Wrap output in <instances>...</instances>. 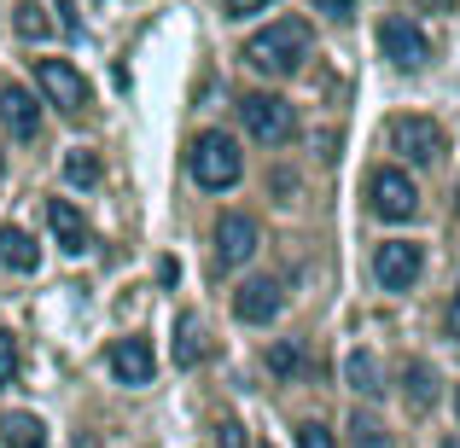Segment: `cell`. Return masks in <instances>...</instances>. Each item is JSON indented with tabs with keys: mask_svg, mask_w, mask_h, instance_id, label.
Wrapping results in <instances>:
<instances>
[{
	"mask_svg": "<svg viewBox=\"0 0 460 448\" xmlns=\"http://www.w3.org/2000/svg\"><path fill=\"white\" fill-rule=\"evenodd\" d=\"M269 373L274 379H297V373H304V344H297V338H280V344L269 349Z\"/></svg>",
	"mask_w": 460,
	"mask_h": 448,
	"instance_id": "d6986e66",
	"label": "cell"
},
{
	"mask_svg": "<svg viewBox=\"0 0 460 448\" xmlns=\"http://www.w3.org/2000/svg\"><path fill=\"white\" fill-rule=\"evenodd\" d=\"M280 285H274V280H245V285H239V292H234V314H239V321H245V326H269L274 321V314H280Z\"/></svg>",
	"mask_w": 460,
	"mask_h": 448,
	"instance_id": "7c38bea8",
	"label": "cell"
},
{
	"mask_svg": "<svg viewBox=\"0 0 460 448\" xmlns=\"http://www.w3.org/2000/svg\"><path fill=\"white\" fill-rule=\"evenodd\" d=\"M35 262H41L35 239L23 233V227H0V268H12V274H35Z\"/></svg>",
	"mask_w": 460,
	"mask_h": 448,
	"instance_id": "5bb4252c",
	"label": "cell"
},
{
	"mask_svg": "<svg viewBox=\"0 0 460 448\" xmlns=\"http://www.w3.org/2000/svg\"><path fill=\"white\" fill-rule=\"evenodd\" d=\"M0 123H6L12 140H35L41 135V105H35V93L18 88V82H6V88H0Z\"/></svg>",
	"mask_w": 460,
	"mask_h": 448,
	"instance_id": "30bf717a",
	"label": "cell"
},
{
	"mask_svg": "<svg viewBox=\"0 0 460 448\" xmlns=\"http://www.w3.org/2000/svg\"><path fill=\"white\" fill-rule=\"evenodd\" d=\"M420 268H426V250L408 245V239H385V245L373 250V274H379L385 292H408V285L420 280Z\"/></svg>",
	"mask_w": 460,
	"mask_h": 448,
	"instance_id": "52a82bcc",
	"label": "cell"
},
{
	"mask_svg": "<svg viewBox=\"0 0 460 448\" xmlns=\"http://www.w3.org/2000/svg\"><path fill=\"white\" fill-rule=\"evenodd\" d=\"M344 379H349V391H356V396H367V402L385 391V384H379V361H373L367 349H349V361H344Z\"/></svg>",
	"mask_w": 460,
	"mask_h": 448,
	"instance_id": "e0dca14e",
	"label": "cell"
},
{
	"mask_svg": "<svg viewBox=\"0 0 460 448\" xmlns=\"http://www.w3.org/2000/svg\"><path fill=\"white\" fill-rule=\"evenodd\" d=\"M349 443H356V448H391V431H385L373 414L356 408V414H349Z\"/></svg>",
	"mask_w": 460,
	"mask_h": 448,
	"instance_id": "ffe728a7",
	"label": "cell"
},
{
	"mask_svg": "<svg viewBox=\"0 0 460 448\" xmlns=\"http://www.w3.org/2000/svg\"><path fill=\"white\" fill-rule=\"evenodd\" d=\"M239 117H245V135L257 146H286L297 135V111L280 100V93H245L239 100Z\"/></svg>",
	"mask_w": 460,
	"mask_h": 448,
	"instance_id": "3957f363",
	"label": "cell"
},
{
	"mask_svg": "<svg viewBox=\"0 0 460 448\" xmlns=\"http://www.w3.org/2000/svg\"><path fill=\"white\" fill-rule=\"evenodd\" d=\"M304 58H309V23L304 18H280L245 41V65L262 70V76H297Z\"/></svg>",
	"mask_w": 460,
	"mask_h": 448,
	"instance_id": "6da1fadb",
	"label": "cell"
},
{
	"mask_svg": "<svg viewBox=\"0 0 460 448\" xmlns=\"http://www.w3.org/2000/svg\"><path fill=\"white\" fill-rule=\"evenodd\" d=\"M12 30H18L23 41H41V35L53 30V18H47V12L35 6V0H18V12H12Z\"/></svg>",
	"mask_w": 460,
	"mask_h": 448,
	"instance_id": "44dd1931",
	"label": "cell"
},
{
	"mask_svg": "<svg viewBox=\"0 0 460 448\" xmlns=\"http://www.w3.org/2000/svg\"><path fill=\"white\" fill-rule=\"evenodd\" d=\"M65 180L70 187H100V157L93 152H70L65 157Z\"/></svg>",
	"mask_w": 460,
	"mask_h": 448,
	"instance_id": "7402d4cb",
	"label": "cell"
},
{
	"mask_svg": "<svg viewBox=\"0 0 460 448\" xmlns=\"http://www.w3.org/2000/svg\"><path fill=\"white\" fill-rule=\"evenodd\" d=\"M379 47H385V58H391V65H402V70H426V65H431V41H426V30H414L408 18L379 23Z\"/></svg>",
	"mask_w": 460,
	"mask_h": 448,
	"instance_id": "ba28073f",
	"label": "cell"
},
{
	"mask_svg": "<svg viewBox=\"0 0 460 448\" xmlns=\"http://www.w3.org/2000/svg\"><path fill=\"white\" fill-rule=\"evenodd\" d=\"M402 391H408V408H420V414L438 402V373H431V361H408L402 367Z\"/></svg>",
	"mask_w": 460,
	"mask_h": 448,
	"instance_id": "2e32d148",
	"label": "cell"
},
{
	"mask_svg": "<svg viewBox=\"0 0 460 448\" xmlns=\"http://www.w3.org/2000/svg\"><path fill=\"white\" fill-rule=\"evenodd\" d=\"M18 379V344H12V332H0V391Z\"/></svg>",
	"mask_w": 460,
	"mask_h": 448,
	"instance_id": "603a6c76",
	"label": "cell"
},
{
	"mask_svg": "<svg viewBox=\"0 0 460 448\" xmlns=\"http://www.w3.org/2000/svg\"><path fill=\"white\" fill-rule=\"evenodd\" d=\"M0 448H47V426L35 414H6L0 419Z\"/></svg>",
	"mask_w": 460,
	"mask_h": 448,
	"instance_id": "9a60e30c",
	"label": "cell"
},
{
	"mask_svg": "<svg viewBox=\"0 0 460 448\" xmlns=\"http://www.w3.org/2000/svg\"><path fill=\"white\" fill-rule=\"evenodd\" d=\"M443 448H460V437H443Z\"/></svg>",
	"mask_w": 460,
	"mask_h": 448,
	"instance_id": "f546056e",
	"label": "cell"
},
{
	"mask_svg": "<svg viewBox=\"0 0 460 448\" xmlns=\"http://www.w3.org/2000/svg\"><path fill=\"white\" fill-rule=\"evenodd\" d=\"M314 12H326V18H349L356 12V0H309Z\"/></svg>",
	"mask_w": 460,
	"mask_h": 448,
	"instance_id": "4316f807",
	"label": "cell"
},
{
	"mask_svg": "<svg viewBox=\"0 0 460 448\" xmlns=\"http://www.w3.org/2000/svg\"><path fill=\"white\" fill-rule=\"evenodd\" d=\"M35 82H41L47 105H58L65 117H82V105H88V82H82L76 65H65V58H41V65H35Z\"/></svg>",
	"mask_w": 460,
	"mask_h": 448,
	"instance_id": "8992f818",
	"label": "cell"
},
{
	"mask_svg": "<svg viewBox=\"0 0 460 448\" xmlns=\"http://www.w3.org/2000/svg\"><path fill=\"white\" fill-rule=\"evenodd\" d=\"M391 146L408 157V163H420V169H431L443 152H449V135H443L431 117H396L391 123Z\"/></svg>",
	"mask_w": 460,
	"mask_h": 448,
	"instance_id": "277c9868",
	"label": "cell"
},
{
	"mask_svg": "<svg viewBox=\"0 0 460 448\" xmlns=\"http://www.w3.org/2000/svg\"><path fill=\"white\" fill-rule=\"evenodd\" d=\"M204 356H210V344H204V321H199V314H181V338H175V367H199Z\"/></svg>",
	"mask_w": 460,
	"mask_h": 448,
	"instance_id": "ac0fdd59",
	"label": "cell"
},
{
	"mask_svg": "<svg viewBox=\"0 0 460 448\" xmlns=\"http://www.w3.org/2000/svg\"><path fill=\"white\" fill-rule=\"evenodd\" d=\"M297 448H338L332 431L321 426V419H309V426H297Z\"/></svg>",
	"mask_w": 460,
	"mask_h": 448,
	"instance_id": "cb8c5ba5",
	"label": "cell"
},
{
	"mask_svg": "<svg viewBox=\"0 0 460 448\" xmlns=\"http://www.w3.org/2000/svg\"><path fill=\"white\" fill-rule=\"evenodd\" d=\"M227 6V18H257V12H269L274 0H222Z\"/></svg>",
	"mask_w": 460,
	"mask_h": 448,
	"instance_id": "484cf974",
	"label": "cell"
},
{
	"mask_svg": "<svg viewBox=\"0 0 460 448\" xmlns=\"http://www.w3.org/2000/svg\"><path fill=\"white\" fill-rule=\"evenodd\" d=\"M216 448H251L245 426H239V419H222V426H216Z\"/></svg>",
	"mask_w": 460,
	"mask_h": 448,
	"instance_id": "d4e9b609",
	"label": "cell"
},
{
	"mask_svg": "<svg viewBox=\"0 0 460 448\" xmlns=\"http://www.w3.org/2000/svg\"><path fill=\"white\" fill-rule=\"evenodd\" d=\"M455 408H460V396H455Z\"/></svg>",
	"mask_w": 460,
	"mask_h": 448,
	"instance_id": "4dcf8cb0",
	"label": "cell"
},
{
	"mask_svg": "<svg viewBox=\"0 0 460 448\" xmlns=\"http://www.w3.org/2000/svg\"><path fill=\"white\" fill-rule=\"evenodd\" d=\"M367 198H373V215H385V222H408V215L420 210V187L402 169H373Z\"/></svg>",
	"mask_w": 460,
	"mask_h": 448,
	"instance_id": "5b68a950",
	"label": "cell"
},
{
	"mask_svg": "<svg viewBox=\"0 0 460 448\" xmlns=\"http://www.w3.org/2000/svg\"><path fill=\"white\" fill-rule=\"evenodd\" d=\"M257 245H262V233H257V222H251V215L227 210L222 222H216V262H222V268L251 262V257H257Z\"/></svg>",
	"mask_w": 460,
	"mask_h": 448,
	"instance_id": "9c48e42d",
	"label": "cell"
},
{
	"mask_svg": "<svg viewBox=\"0 0 460 448\" xmlns=\"http://www.w3.org/2000/svg\"><path fill=\"white\" fill-rule=\"evenodd\" d=\"M449 332L460 338V292H455V309H449Z\"/></svg>",
	"mask_w": 460,
	"mask_h": 448,
	"instance_id": "83f0119b",
	"label": "cell"
},
{
	"mask_svg": "<svg viewBox=\"0 0 460 448\" xmlns=\"http://www.w3.org/2000/svg\"><path fill=\"white\" fill-rule=\"evenodd\" d=\"M187 169H192V180H199L204 192H227V187H239V175H245V157H239V140L234 135L210 128V135L192 140Z\"/></svg>",
	"mask_w": 460,
	"mask_h": 448,
	"instance_id": "7a4b0ae2",
	"label": "cell"
},
{
	"mask_svg": "<svg viewBox=\"0 0 460 448\" xmlns=\"http://www.w3.org/2000/svg\"><path fill=\"white\" fill-rule=\"evenodd\" d=\"M420 6H426V12H449L455 0H420Z\"/></svg>",
	"mask_w": 460,
	"mask_h": 448,
	"instance_id": "f1b7e54d",
	"label": "cell"
},
{
	"mask_svg": "<svg viewBox=\"0 0 460 448\" xmlns=\"http://www.w3.org/2000/svg\"><path fill=\"white\" fill-rule=\"evenodd\" d=\"M47 227H53V239L70 250V257H82V250H93V227L76 215V204H65V198H53L47 204Z\"/></svg>",
	"mask_w": 460,
	"mask_h": 448,
	"instance_id": "4fadbf2b",
	"label": "cell"
},
{
	"mask_svg": "<svg viewBox=\"0 0 460 448\" xmlns=\"http://www.w3.org/2000/svg\"><path fill=\"white\" fill-rule=\"evenodd\" d=\"M105 361H111L117 384H152V373H157V361H152V344H146V338H117Z\"/></svg>",
	"mask_w": 460,
	"mask_h": 448,
	"instance_id": "8fae6325",
	"label": "cell"
}]
</instances>
